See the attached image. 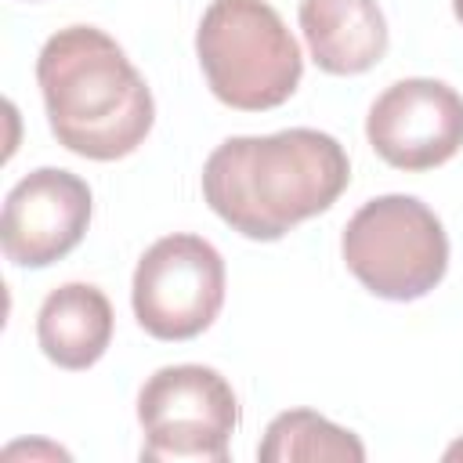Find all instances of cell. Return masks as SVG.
I'll return each instance as SVG.
<instances>
[{
	"label": "cell",
	"instance_id": "1",
	"mask_svg": "<svg viewBox=\"0 0 463 463\" xmlns=\"http://www.w3.org/2000/svg\"><path fill=\"white\" fill-rule=\"evenodd\" d=\"M351 181L344 145L311 127L221 141L203 166V199L239 235L275 242L326 213Z\"/></svg>",
	"mask_w": 463,
	"mask_h": 463
},
{
	"label": "cell",
	"instance_id": "2",
	"mask_svg": "<svg viewBox=\"0 0 463 463\" xmlns=\"http://www.w3.org/2000/svg\"><path fill=\"white\" fill-rule=\"evenodd\" d=\"M36 83L51 134L83 159L130 156L156 123L145 76L98 25L58 29L36 58Z\"/></svg>",
	"mask_w": 463,
	"mask_h": 463
},
{
	"label": "cell",
	"instance_id": "3",
	"mask_svg": "<svg viewBox=\"0 0 463 463\" xmlns=\"http://www.w3.org/2000/svg\"><path fill=\"white\" fill-rule=\"evenodd\" d=\"M195 54L217 101L239 112L279 109L304 76V54L282 14L264 0H210Z\"/></svg>",
	"mask_w": 463,
	"mask_h": 463
},
{
	"label": "cell",
	"instance_id": "4",
	"mask_svg": "<svg viewBox=\"0 0 463 463\" xmlns=\"http://www.w3.org/2000/svg\"><path fill=\"white\" fill-rule=\"evenodd\" d=\"M347 271L383 300H420L449 271V235L416 195H376L344 224Z\"/></svg>",
	"mask_w": 463,
	"mask_h": 463
},
{
	"label": "cell",
	"instance_id": "5",
	"mask_svg": "<svg viewBox=\"0 0 463 463\" xmlns=\"http://www.w3.org/2000/svg\"><path fill=\"white\" fill-rule=\"evenodd\" d=\"M148 463H224L239 427V398L210 365H163L137 391Z\"/></svg>",
	"mask_w": 463,
	"mask_h": 463
},
{
	"label": "cell",
	"instance_id": "6",
	"mask_svg": "<svg viewBox=\"0 0 463 463\" xmlns=\"http://www.w3.org/2000/svg\"><path fill=\"white\" fill-rule=\"evenodd\" d=\"M137 326L156 340H192L213 326L224 304V257L192 232L156 239L130 282Z\"/></svg>",
	"mask_w": 463,
	"mask_h": 463
},
{
	"label": "cell",
	"instance_id": "7",
	"mask_svg": "<svg viewBox=\"0 0 463 463\" xmlns=\"http://www.w3.org/2000/svg\"><path fill=\"white\" fill-rule=\"evenodd\" d=\"M365 137L394 170H434L463 148V94L430 76L398 80L369 105Z\"/></svg>",
	"mask_w": 463,
	"mask_h": 463
},
{
	"label": "cell",
	"instance_id": "8",
	"mask_svg": "<svg viewBox=\"0 0 463 463\" xmlns=\"http://www.w3.org/2000/svg\"><path fill=\"white\" fill-rule=\"evenodd\" d=\"M87 224V181L61 166H40L7 192L0 213V246L18 268H47L80 246Z\"/></svg>",
	"mask_w": 463,
	"mask_h": 463
},
{
	"label": "cell",
	"instance_id": "9",
	"mask_svg": "<svg viewBox=\"0 0 463 463\" xmlns=\"http://www.w3.org/2000/svg\"><path fill=\"white\" fill-rule=\"evenodd\" d=\"M300 33L329 76L369 72L387 54V18L376 0H300Z\"/></svg>",
	"mask_w": 463,
	"mask_h": 463
},
{
	"label": "cell",
	"instance_id": "10",
	"mask_svg": "<svg viewBox=\"0 0 463 463\" xmlns=\"http://www.w3.org/2000/svg\"><path fill=\"white\" fill-rule=\"evenodd\" d=\"M112 304L90 282H65L51 289L36 311L40 351L58 369H90L112 344Z\"/></svg>",
	"mask_w": 463,
	"mask_h": 463
},
{
	"label": "cell",
	"instance_id": "11",
	"mask_svg": "<svg viewBox=\"0 0 463 463\" xmlns=\"http://www.w3.org/2000/svg\"><path fill=\"white\" fill-rule=\"evenodd\" d=\"M257 459L260 463H297V459L362 463L365 445L358 441V434H351L347 427H336L333 420L311 409H286L268 423L264 441L257 445Z\"/></svg>",
	"mask_w": 463,
	"mask_h": 463
},
{
	"label": "cell",
	"instance_id": "12",
	"mask_svg": "<svg viewBox=\"0 0 463 463\" xmlns=\"http://www.w3.org/2000/svg\"><path fill=\"white\" fill-rule=\"evenodd\" d=\"M445 459H449V463H463V438H456V441L445 449Z\"/></svg>",
	"mask_w": 463,
	"mask_h": 463
},
{
	"label": "cell",
	"instance_id": "13",
	"mask_svg": "<svg viewBox=\"0 0 463 463\" xmlns=\"http://www.w3.org/2000/svg\"><path fill=\"white\" fill-rule=\"evenodd\" d=\"M452 11H456V18L463 22V0H452Z\"/></svg>",
	"mask_w": 463,
	"mask_h": 463
}]
</instances>
